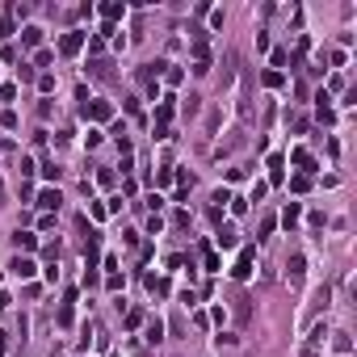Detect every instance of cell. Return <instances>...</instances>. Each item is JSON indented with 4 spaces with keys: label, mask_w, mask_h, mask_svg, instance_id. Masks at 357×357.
<instances>
[{
    "label": "cell",
    "mask_w": 357,
    "mask_h": 357,
    "mask_svg": "<svg viewBox=\"0 0 357 357\" xmlns=\"http://www.w3.org/2000/svg\"><path fill=\"white\" fill-rule=\"evenodd\" d=\"M13 244H17V248H26V252H30V248L38 244V235H34V231H17V235H13Z\"/></svg>",
    "instance_id": "obj_9"
},
{
    "label": "cell",
    "mask_w": 357,
    "mask_h": 357,
    "mask_svg": "<svg viewBox=\"0 0 357 357\" xmlns=\"http://www.w3.org/2000/svg\"><path fill=\"white\" fill-rule=\"evenodd\" d=\"M160 332H164V324H160V319H151V324H147V340L156 344V340H160Z\"/></svg>",
    "instance_id": "obj_15"
},
{
    "label": "cell",
    "mask_w": 357,
    "mask_h": 357,
    "mask_svg": "<svg viewBox=\"0 0 357 357\" xmlns=\"http://www.w3.org/2000/svg\"><path fill=\"white\" fill-rule=\"evenodd\" d=\"M0 198H5V181H0ZM0 206H5V202H0Z\"/></svg>",
    "instance_id": "obj_18"
},
{
    "label": "cell",
    "mask_w": 357,
    "mask_h": 357,
    "mask_svg": "<svg viewBox=\"0 0 357 357\" xmlns=\"http://www.w3.org/2000/svg\"><path fill=\"white\" fill-rule=\"evenodd\" d=\"M147 290L151 294H168V282H164V278H147Z\"/></svg>",
    "instance_id": "obj_13"
},
{
    "label": "cell",
    "mask_w": 357,
    "mask_h": 357,
    "mask_svg": "<svg viewBox=\"0 0 357 357\" xmlns=\"http://www.w3.org/2000/svg\"><path fill=\"white\" fill-rule=\"evenodd\" d=\"M59 202H63V198H59V189H42V194H38V206L42 210H59Z\"/></svg>",
    "instance_id": "obj_3"
},
{
    "label": "cell",
    "mask_w": 357,
    "mask_h": 357,
    "mask_svg": "<svg viewBox=\"0 0 357 357\" xmlns=\"http://www.w3.org/2000/svg\"><path fill=\"white\" fill-rule=\"evenodd\" d=\"M101 13H105V21H118L126 13V5H101Z\"/></svg>",
    "instance_id": "obj_12"
},
{
    "label": "cell",
    "mask_w": 357,
    "mask_h": 357,
    "mask_svg": "<svg viewBox=\"0 0 357 357\" xmlns=\"http://www.w3.org/2000/svg\"><path fill=\"white\" fill-rule=\"evenodd\" d=\"M235 319H240V324H248V319H252V307H248V294H235Z\"/></svg>",
    "instance_id": "obj_5"
},
{
    "label": "cell",
    "mask_w": 357,
    "mask_h": 357,
    "mask_svg": "<svg viewBox=\"0 0 357 357\" xmlns=\"http://www.w3.org/2000/svg\"><path fill=\"white\" fill-rule=\"evenodd\" d=\"M93 118H97V122H105V118H110L114 110H110V101H93V110H88Z\"/></svg>",
    "instance_id": "obj_11"
},
{
    "label": "cell",
    "mask_w": 357,
    "mask_h": 357,
    "mask_svg": "<svg viewBox=\"0 0 357 357\" xmlns=\"http://www.w3.org/2000/svg\"><path fill=\"white\" fill-rule=\"evenodd\" d=\"M21 42H26V46H38L42 42V30L38 26H26V30H21Z\"/></svg>",
    "instance_id": "obj_8"
},
{
    "label": "cell",
    "mask_w": 357,
    "mask_h": 357,
    "mask_svg": "<svg viewBox=\"0 0 357 357\" xmlns=\"http://www.w3.org/2000/svg\"><path fill=\"white\" fill-rule=\"evenodd\" d=\"M248 273H252V248H244V252H240V260H235V269H231V278L244 282Z\"/></svg>",
    "instance_id": "obj_2"
},
{
    "label": "cell",
    "mask_w": 357,
    "mask_h": 357,
    "mask_svg": "<svg viewBox=\"0 0 357 357\" xmlns=\"http://www.w3.org/2000/svg\"><path fill=\"white\" fill-rule=\"evenodd\" d=\"M9 269H13L17 278H34V260L30 256H13V265H9Z\"/></svg>",
    "instance_id": "obj_4"
},
{
    "label": "cell",
    "mask_w": 357,
    "mask_h": 357,
    "mask_svg": "<svg viewBox=\"0 0 357 357\" xmlns=\"http://www.w3.org/2000/svg\"><path fill=\"white\" fill-rule=\"evenodd\" d=\"M299 214H303V206H299V202H290L286 214H282V223H286V227H294V223H299Z\"/></svg>",
    "instance_id": "obj_10"
},
{
    "label": "cell",
    "mask_w": 357,
    "mask_h": 357,
    "mask_svg": "<svg viewBox=\"0 0 357 357\" xmlns=\"http://www.w3.org/2000/svg\"><path fill=\"white\" fill-rule=\"evenodd\" d=\"M0 34H13V21L9 17H0Z\"/></svg>",
    "instance_id": "obj_17"
},
{
    "label": "cell",
    "mask_w": 357,
    "mask_h": 357,
    "mask_svg": "<svg viewBox=\"0 0 357 357\" xmlns=\"http://www.w3.org/2000/svg\"><path fill=\"white\" fill-rule=\"evenodd\" d=\"M290 160H294V164H299V168H303V176H307V172H311V168H315V160H311V151H303V147H294V156H290Z\"/></svg>",
    "instance_id": "obj_6"
},
{
    "label": "cell",
    "mask_w": 357,
    "mask_h": 357,
    "mask_svg": "<svg viewBox=\"0 0 357 357\" xmlns=\"http://www.w3.org/2000/svg\"><path fill=\"white\" fill-rule=\"evenodd\" d=\"M80 46H84V34H80V30H71V34H63V38H59V51H63V55H76Z\"/></svg>",
    "instance_id": "obj_1"
},
{
    "label": "cell",
    "mask_w": 357,
    "mask_h": 357,
    "mask_svg": "<svg viewBox=\"0 0 357 357\" xmlns=\"http://www.w3.org/2000/svg\"><path fill=\"white\" fill-rule=\"evenodd\" d=\"M219 244H223V248H235V227H223V231H219Z\"/></svg>",
    "instance_id": "obj_14"
},
{
    "label": "cell",
    "mask_w": 357,
    "mask_h": 357,
    "mask_svg": "<svg viewBox=\"0 0 357 357\" xmlns=\"http://www.w3.org/2000/svg\"><path fill=\"white\" fill-rule=\"evenodd\" d=\"M13 97H17V88H13V84H0V101H13Z\"/></svg>",
    "instance_id": "obj_16"
},
{
    "label": "cell",
    "mask_w": 357,
    "mask_h": 357,
    "mask_svg": "<svg viewBox=\"0 0 357 357\" xmlns=\"http://www.w3.org/2000/svg\"><path fill=\"white\" fill-rule=\"evenodd\" d=\"M303 265H307L303 256H290V286H299V282H303Z\"/></svg>",
    "instance_id": "obj_7"
}]
</instances>
